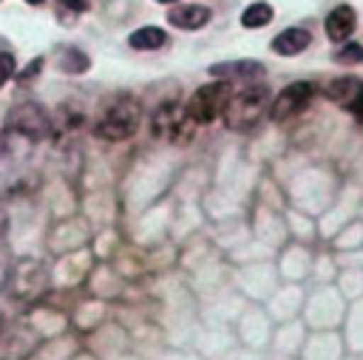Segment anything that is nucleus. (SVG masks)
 <instances>
[{
	"mask_svg": "<svg viewBox=\"0 0 363 360\" xmlns=\"http://www.w3.org/2000/svg\"><path fill=\"white\" fill-rule=\"evenodd\" d=\"M264 113H269V91L264 85H244L241 91L230 94L221 116L230 130H252Z\"/></svg>",
	"mask_w": 363,
	"mask_h": 360,
	"instance_id": "f257e3e1",
	"label": "nucleus"
},
{
	"mask_svg": "<svg viewBox=\"0 0 363 360\" xmlns=\"http://www.w3.org/2000/svg\"><path fill=\"white\" fill-rule=\"evenodd\" d=\"M139 119H142L139 102L130 96H116L102 108L99 122H96V136H102L108 142L130 139L139 130Z\"/></svg>",
	"mask_w": 363,
	"mask_h": 360,
	"instance_id": "f03ea898",
	"label": "nucleus"
},
{
	"mask_svg": "<svg viewBox=\"0 0 363 360\" xmlns=\"http://www.w3.org/2000/svg\"><path fill=\"white\" fill-rule=\"evenodd\" d=\"M150 130L159 142H170V145H187L196 133V125L190 122L187 111L179 102H162L153 113H150Z\"/></svg>",
	"mask_w": 363,
	"mask_h": 360,
	"instance_id": "7ed1b4c3",
	"label": "nucleus"
},
{
	"mask_svg": "<svg viewBox=\"0 0 363 360\" xmlns=\"http://www.w3.org/2000/svg\"><path fill=\"white\" fill-rule=\"evenodd\" d=\"M230 94H233V85H227V82L201 85V88L190 96V102H187V108H184L187 116H190V122H193V125H210L216 116L224 113Z\"/></svg>",
	"mask_w": 363,
	"mask_h": 360,
	"instance_id": "20e7f679",
	"label": "nucleus"
},
{
	"mask_svg": "<svg viewBox=\"0 0 363 360\" xmlns=\"http://www.w3.org/2000/svg\"><path fill=\"white\" fill-rule=\"evenodd\" d=\"M6 128L11 133H23L26 139H43V136L51 133V116L37 102H20L9 111Z\"/></svg>",
	"mask_w": 363,
	"mask_h": 360,
	"instance_id": "39448f33",
	"label": "nucleus"
},
{
	"mask_svg": "<svg viewBox=\"0 0 363 360\" xmlns=\"http://www.w3.org/2000/svg\"><path fill=\"white\" fill-rule=\"evenodd\" d=\"M315 96V85L312 82H292L286 85L272 102H269V116L275 122H284V119H292L298 116Z\"/></svg>",
	"mask_w": 363,
	"mask_h": 360,
	"instance_id": "423d86ee",
	"label": "nucleus"
},
{
	"mask_svg": "<svg viewBox=\"0 0 363 360\" xmlns=\"http://www.w3.org/2000/svg\"><path fill=\"white\" fill-rule=\"evenodd\" d=\"M210 77L218 79V82H227V85H233V82H244V85H250V82H255V79L264 77V65L255 62V60L218 62V65L210 68Z\"/></svg>",
	"mask_w": 363,
	"mask_h": 360,
	"instance_id": "0eeeda50",
	"label": "nucleus"
},
{
	"mask_svg": "<svg viewBox=\"0 0 363 360\" xmlns=\"http://www.w3.org/2000/svg\"><path fill=\"white\" fill-rule=\"evenodd\" d=\"M213 11L207 6H199V3H184V6H173L167 11V23L173 28H182V31H199L210 23Z\"/></svg>",
	"mask_w": 363,
	"mask_h": 360,
	"instance_id": "6e6552de",
	"label": "nucleus"
},
{
	"mask_svg": "<svg viewBox=\"0 0 363 360\" xmlns=\"http://www.w3.org/2000/svg\"><path fill=\"white\" fill-rule=\"evenodd\" d=\"M309 43H312L309 28L292 26V28H284L281 34H275L272 43H269V48H272V54H278V57H295V54L306 51Z\"/></svg>",
	"mask_w": 363,
	"mask_h": 360,
	"instance_id": "1a4fd4ad",
	"label": "nucleus"
},
{
	"mask_svg": "<svg viewBox=\"0 0 363 360\" xmlns=\"http://www.w3.org/2000/svg\"><path fill=\"white\" fill-rule=\"evenodd\" d=\"M354 26H357V14H354V9L352 6H335L329 14H326V37L332 40V43H346L349 37H352V31H354Z\"/></svg>",
	"mask_w": 363,
	"mask_h": 360,
	"instance_id": "9d476101",
	"label": "nucleus"
},
{
	"mask_svg": "<svg viewBox=\"0 0 363 360\" xmlns=\"http://www.w3.org/2000/svg\"><path fill=\"white\" fill-rule=\"evenodd\" d=\"M360 88H363V82L357 79V77H337V79H332L329 85H326V99H332L335 105H340V108H349L352 105V99L360 94Z\"/></svg>",
	"mask_w": 363,
	"mask_h": 360,
	"instance_id": "9b49d317",
	"label": "nucleus"
},
{
	"mask_svg": "<svg viewBox=\"0 0 363 360\" xmlns=\"http://www.w3.org/2000/svg\"><path fill=\"white\" fill-rule=\"evenodd\" d=\"M164 43H167V34H164V28H159V26L136 28V31L128 37V45H130L133 51H159Z\"/></svg>",
	"mask_w": 363,
	"mask_h": 360,
	"instance_id": "f8f14e48",
	"label": "nucleus"
},
{
	"mask_svg": "<svg viewBox=\"0 0 363 360\" xmlns=\"http://www.w3.org/2000/svg\"><path fill=\"white\" fill-rule=\"evenodd\" d=\"M57 65H60L65 74H85V71L91 68V60H88L79 48L65 45V48H60V54H57Z\"/></svg>",
	"mask_w": 363,
	"mask_h": 360,
	"instance_id": "ddd939ff",
	"label": "nucleus"
},
{
	"mask_svg": "<svg viewBox=\"0 0 363 360\" xmlns=\"http://www.w3.org/2000/svg\"><path fill=\"white\" fill-rule=\"evenodd\" d=\"M272 6L269 3H264V0H258V3H250L247 9H244V14H241V26L244 28H264L267 23H272Z\"/></svg>",
	"mask_w": 363,
	"mask_h": 360,
	"instance_id": "4468645a",
	"label": "nucleus"
},
{
	"mask_svg": "<svg viewBox=\"0 0 363 360\" xmlns=\"http://www.w3.org/2000/svg\"><path fill=\"white\" fill-rule=\"evenodd\" d=\"M88 6H91V0H57V14H60V20L65 26H71V20L85 14Z\"/></svg>",
	"mask_w": 363,
	"mask_h": 360,
	"instance_id": "2eb2a0df",
	"label": "nucleus"
},
{
	"mask_svg": "<svg viewBox=\"0 0 363 360\" xmlns=\"http://www.w3.org/2000/svg\"><path fill=\"white\" fill-rule=\"evenodd\" d=\"M335 60H337L340 65H357V62H363V45H360V43H349V45H343V48L335 54Z\"/></svg>",
	"mask_w": 363,
	"mask_h": 360,
	"instance_id": "dca6fc26",
	"label": "nucleus"
},
{
	"mask_svg": "<svg viewBox=\"0 0 363 360\" xmlns=\"http://www.w3.org/2000/svg\"><path fill=\"white\" fill-rule=\"evenodd\" d=\"M14 77V57L9 51H0V88Z\"/></svg>",
	"mask_w": 363,
	"mask_h": 360,
	"instance_id": "f3484780",
	"label": "nucleus"
},
{
	"mask_svg": "<svg viewBox=\"0 0 363 360\" xmlns=\"http://www.w3.org/2000/svg\"><path fill=\"white\" fill-rule=\"evenodd\" d=\"M346 111H349V113H352L357 122H363V88H360V94L352 99V105H349Z\"/></svg>",
	"mask_w": 363,
	"mask_h": 360,
	"instance_id": "a211bd4d",
	"label": "nucleus"
},
{
	"mask_svg": "<svg viewBox=\"0 0 363 360\" xmlns=\"http://www.w3.org/2000/svg\"><path fill=\"white\" fill-rule=\"evenodd\" d=\"M26 3H31V6H40V3H45V0H26Z\"/></svg>",
	"mask_w": 363,
	"mask_h": 360,
	"instance_id": "6ab92c4d",
	"label": "nucleus"
},
{
	"mask_svg": "<svg viewBox=\"0 0 363 360\" xmlns=\"http://www.w3.org/2000/svg\"><path fill=\"white\" fill-rule=\"evenodd\" d=\"M156 3H176V0H156Z\"/></svg>",
	"mask_w": 363,
	"mask_h": 360,
	"instance_id": "aec40b11",
	"label": "nucleus"
}]
</instances>
